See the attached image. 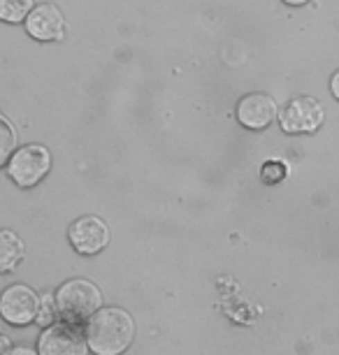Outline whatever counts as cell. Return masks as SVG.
Instances as JSON below:
<instances>
[{
  "label": "cell",
  "mask_w": 339,
  "mask_h": 355,
  "mask_svg": "<svg viewBox=\"0 0 339 355\" xmlns=\"http://www.w3.org/2000/svg\"><path fill=\"white\" fill-rule=\"evenodd\" d=\"M58 320L84 325L103 306V293L89 279H70L54 293Z\"/></svg>",
  "instance_id": "7a4b0ae2"
},
{
  "label": "cell",
  "mask_w": 339,
  "mask_h": 355,
  "mask_svg": "<svg viewBox=\"0 0 339 355\" xmlns=\"http://www.w3.org/2000/svg\"><path fill=\"white\" fill-rule=\"evenodd\" d=\"M58 320V309H56V300L51 293L40 295V309L35 316V325L40 327H49Z\"/></svg>",
  "instance_id": "4fadbf2b"
},
{
  "label": "cell",
  "mask_w": 339,
  "mask_h": 355,
  "mask_svg": "<svg viewBox=\"0 0 339 355\" xmlns=\"http://www.w3.org/2000/svg\"><path fill=\"white\" fill-rule=\"evenodd\" d=\"M40 355H89L84 327L68 320H56L54 325L42 327L37 337Z\"/></svg>",
  "instance_id": "277c9868"
},
{
  "label": "cell",
  "mask_w": 339,
  "mask_h": 355,
  "mask_svg": "<svg viewBox=\"0 0 339 355\" xmlns=\"http://www.w3.org/2000/svg\"><path fill=\"white\" fill-rule=\"evenodd\" d=\"M330 91H332V96H335L337 100H339V70L332 75V79H330Z\"/></svg>",
  "instance_id": "e0dca14e"
},
{
  "label": "cell",
  "mask_w": 339,
  "mask_h": 355,
  "mask_svg": "<svg viewBox=\"0 0 339 355\" xmlns=\"http://www.w3.org/2000/svg\"><path fill=\"white\" fill-rule=\"evenodd\" d=\"M17 149V130L8 119L0 114V167L8 165L10 156Z\"/></svg>",
  "instance_id": "7c38bea8"
},
{
  "label": "cell",
  "mask_w": 339,
  "mask_h": 355,
  "mask_svg": "<svg viewBox=\"0 0 339 355\" xmlns=\"http://www.w3.org/2000/svg\"><path fill=\"white\" fill-rule=\"evenodd\" d=\"M68 239L79 256H98L110 244V225L101 216H79L68 227Z\"/></svg>",
  "instance_id": "52a82bcc"
},
{
  "label": "cell",
  "mask_w": 339,
  "mask_h": 355,
  "mask_svg": "<svg viewBox=\"0 0 339 355\" xmlns=\"http://www.w3.org/2000/svg\"><path fill=\"white\" fill-rule=\"evenodd\" d=\"M26 258V244L15 230L0 227V274H12Z\"/></svg>",
  "instance_id": "30bf717a"
},
{
  "label": "cell",
  "mask_w": 339,
  "mask_h": 355,
  "mask_svg": "<svg viewBox=\"0 0 339 355\" xmlns=\"http://www.w3.org/2000/svg\"><path fill=\"white\" fill-rule=\"evenodd\" d=\"M33 0H0V21L3 24H24L33 10Z\"/></svg>",
  "instance_id": "8fae6325"
},
{
  "label": "cell",
  "mask_w": 339,
  "mask_h": 355,
  "mask_svg": "<svg viewBox=\"0 0 339 355\" xmlns=\"http://www.w3.org/2000/svg\"><path fill=\"white\" fill-rule=\"evenodd\" d=\"M277 119V103L268 93H249L237 103V121L249 130H265Z\"/></svg>",
  "instance_id": "9c48e42d"
},
{
  "label": "cell",
  "mask_w": 339,
  "mask_h": 355,
  "mask_svg": "<svg viewBox=\"0 0 339 355\" xmlns=\"http://www.w3.org/2000/svg\"><path fill=\"white\" fill-rule=\"evenodd\" d=\"M286 177H288V165L281 163V160H268V163H263L261 167V179H263V184H268V186L281 184Z\"/></svg>",
  "instance_id": "5bb4252c"
},
{
  "label": "cell",
  "mask_w": 339,
  "mask_h": 355,
  "mask_svg": "<svg viewBox=\"0 0 339 355\" xmlns=\"http://www.w3.org/2000/svg\"><path fill=\"white\" fill-rule=\"evenodd\" d=\"M86 344L93 355H123L135 339V320L119 306H101L86 320Z\"/></svg>",
  "instance_id": "6da1fadb"
},
{
  "label": "cell",
  "mask_w": 339,
  "mask_h": 355,
  "mask_svg": "<svg viewBox=\"0 0 339 355\" xmlns=\"http://www.w3.org/2000/svg\"><path fill=\"white\" fill-rule=\"evenodd\" d=\"M24 28L37 42H58L65 35V17L54 3L33 5Z\"/></svg>",
  "instance_id": "ba28073f"
},
{
  "label": "cell",
  "mask_w": 339,
  "mask_h": 355,
  "mask_svg": "<svg viewBox=\"0 0 339 355\" xmlns=\"http://www.w3.org/2000/svg\"><path fill=\"white\" fill-rule=\"evenodd\" d=\"M286 5H290V8H302V5H307L309 0H284Z\"/></svg>",
  "instance_id": "ac0fdd59"
},
{
  "label": "cell",
  "mask_w": 339,
  "mask_h": 355,
  "mask_svg": "<svg viewBox=\"0 0 339 355\" xmlns=\"http://www.w3.org/2000/svg\"><path fill=\"white\" fill-rule=\"evenodd\" d=\"M12 346H15L12 344V339L8 337V334L0 332V355H8L12 351Z\"/></svg>",
  "instance_id": "2e32d148"
},
{
  "label": "cell",
  "mask_w": 339,
  "mask_h": 355,
  "mask_svg": "<svg viewBox=\"0 0 339 355\" xmlns=\"http://www.w3.org/2000/svg\"><path fill=\"white\" fill-rule=\"evenodd\" d=\"M40 309V295L26 284H12L0 293V318L12 327L35 323Z\"/></svg>",
  "instance_id": "8992f818"
},
{
  "label": "cell",
  "mask_w": 339,
  "mask_h": 355,
  "mask_svg": "<svg viewBox=\"0 0 339 355\" xmlns=\"http://www.w3.org/2000/svg\"><path fill=\"white\" fill-rule=\"evenodd\" d=\"M325 121V107L314 96H297L279 114V125L288 135L316 132Z\"/></svg>",
  "instance_id": "5b68a950"
},
{
  "label": "cell",
  "mask_w": 339,
  "mask_h": 355,
  "mask_svg": "<svg viewBox=\"0 0 339 355\" xmlns=\"http://www.w3.org/2000/svg\"><path fill=\"white\" fill-rule=\"evenodd\" d=\"M8 355H40V353H37V348L26 346V344H19V346H12V351Z\"/></svg>",
  "instance_id": "9a60e30c"
},
{
  "label": "cell",
  "mask_w": 339,
  "mask_h": 355,
  "mask_svg": "<svg viewBox=\"0 0 339 355\" xmlns=\"http://www.w3.org/2000/svg\"><path fill=\"white\" fill-rule=\"evenodd\" d=\"M5 167L12 184L19 189H35L51 170V151L44 144L17 146Z\"/></svg>",
  "instance_id": "3957f363"
}]
</instances>
